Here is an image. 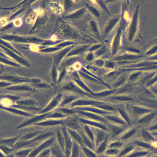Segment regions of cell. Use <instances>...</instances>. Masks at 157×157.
Masks as SVG:
<instances>
[{
    "mask_svg": "<svg viewBox=\"0 0 157 157\" xmlns=\"http://www.w3.org/2000/svg\"><path fill=\"white\" fill-rule=\"evenodd\" d=\"M55 135L56 131L47 130L31 140L18 141L13 147L14 152L22 149L35 147L46 140Z\"/></svg>",
    "mask_w": 157,
    "mask_h": 157,
    "instance_id": "6da1fadb",
    "label": "cell"
},
{
    "mask_svg": "<svg viewBox=\"0 0 157 157\" xmlns=\"http://www.w3.org/2000/svg\"><path fill=\"white\" fill-rule=\"evenodd\" d=\"M109 141L117 140L126 130V126L107 122Z\"/></svg>",
    "mask_w": 157,
    "mask_h": 157,
    "instance_id": "7a4b0ae2",
    "label": "cell"
},
{
    "mask_svg": "<svg viewBox=\"0 0 157 157\" xmlns=\"http://www.w3.org/2000/svg\"><path fill=\"white\" fill-rule=\"evenodd\" d=\"M2 81L10 82L14 84L23 83L26 82H36L41 81L39 78H29L18 76L14 74H7L0 76Z\"/></svg>",
    "mask_w": 157,
    "mask_h": 157,
    "instance_id": "3957f363",
    "label": "cell"
},
{
    "mask_svg": "<svg viewBox=\"0 0 157 157\" xmlns=\"http://www.w3.org/2000/svg\"><path fill=\"white\" fill-rule=\"evenodd\" d=\"M105 101L88 97H81L65 107L73 108L78 107L93 106Z\"/></svg>",
    "mask_w": 157,
    "mask_h": 157,
    "instance_id": "277c9868",
    "label": "cell"
},
{
    "mask_svg": "<svg viewBox=\"0 0 157 157\" xmlns=\"http://www.w3.org/2000/svg\"><path fill=\"white\" fill-rule=\"evenodd\" d=\"M54 110L49 112L39 115H36L29 117L26 119L16 128V129L21 128L26 126L33 125V124L46 119L47 117Z\"/></svg>",
    "mask_w": 157,
    "mask_h": 157,
    "instance_id": "5b68a950",
    "label": "cell"
},
{
    "mask_svg": "<svg viewBox=\"0 0 157 157\" xmlns=\"http://www.w3.org/2000/svg\"><path fill=\"white\" fill-rule=\"evenodd\" d=\"M57 141L56 135L49 138L34 147L28 157H36L43 150L50 148Z\"/></svg>",
    "mask_w": 157,
    "mask_h": 157,
    "instance_id": "8992f818",
    "label": "cell"
},
{
    "mask_svg": "<svg viewBox=\"0 0 157 157\" xmlns=\"http://www.w3.org/2000/svg\"><path fill=\"white\" fill-rule=\"evenodd\" d=\"M2 90L16 92H27L29 94L38 91L37 90L33 88L31 85L23 83L14 84Z\"/></svg>",
    "mask_w": 157,
    "mask_h": 157,
    "instance_id": "52a82bcc",
    "label": "cell"
},
{
    "mask_svg": "<svg viewBox=\"0 0 157 157\" xmlns=\"http://www.w3.org/2000/svg\"><path fill=\"white\" fill-rule=\"evenodd\" d=\"M63 94L62 93L58 92L53 97L46 106L43 109L37 113V115L45 113L54 110L58 106L61 100Z\"/></svg>",
    "mask_w": 157,
    "mask_h": 157,
    "instance_id": "ba28073f",
    "label": "cell"
},
{
    "mask_svg": "<svg viewBox=\"0 0 157 157\" xmlns=\"http://www.w3.org/2000/svg\"><path fill=\"white\" fill-rule=\"evenodd\" d=\"M75 110L77 113V117L104 123H106L107 122L106 120L103 116L86 111Z\"/></svg>",
    "mask_w": 157,
    "mask_h": 157,
    "instance_id": "9c48e42d",
    "label": "cell"
},
{
    "mask_svg": "<svg viewBox=\"0 0 157 157\" xmlns=\"http://www.w3.org/2000/svg\"><path fill=\"white\" fill-rule=\"evenodd\" d=\"M64 137L65 154L66 157H70L73 147V140L68 133L66 127L64 125L60 126Z\"/></svg>",
    "mask_w": 157,
    "mask_h": 157,
    "instance_id": "30bf717a",
    "label": "cell"
},
{
    "mask_svg": "<svg viewBox=\"0 0 157 157\" xmlns=\"http://www.w3.org/2000/svg\"><path fill=\"white\" fill-rule=\"evenodd\" d=\"M47 131L46 130H37L33 128L24 129L20 132L21 135L19 141L27 140H31Z\"/></svg>",
    "mask_w": 157,
    "mask_h": 157,
    "instance_id": "8fae6325",
    "label": "cell"
},
{
    "mask_svg": "<svg viewBox=\"0 0 157 157\" xmlns=\"http://www.w3.org/2000/svg\"><path fill=\"white\" fill-rule=\"evenodd\" d=\"M90 127L94 134L96 148L100 143L105 140L108 132L100 128L91 126Z\"/></svg>",
    "mask_w": 157,
    "mask_h": 157,
    "instance_id": "7c38bea8",
    "label": "cell"
},
{
    "mask_svg": "<svg viewBox=\"0 0 157 157\" xmlns=\"http://www.w3.org/2000/svg\"><path fill=\"white\" fill-rule=\"evenodd\" d=\"M69 117L64 119H48L36 123L33 125L49 127L64 125Z\"/></svg>",
    "mask_w": 157,
    "mask_h": 157,
    "instance_id": "4fadbf2b",
    "label": "cell"
},
{
    "mask_svg": "<svg viewBox=\"0 0 157 157\" xmlns=\"http://www.w3.org/2000/svg\"><path fill=\"white\" fill-rule=\"evenodd\" d=\"M77 117L79 123L81 124H86L90 126L100 128L108 132L106 123L90 120L79 117Z\"/></svg>",
    "mask_w": 157,
    "mask_h": 157,
    "instance_id": "5bb4252c",
    "label": "cell"
},
{
    "mask_svg": "<svg viewBox=\"0 0 157 157\" xmlns=\"http://www.w3.org/2000/svg\"><path fill=\"white\" fill-rule=\"evenodd\" d=\"M66 93V94L63 95L61 100L57 108L65 107L79 98L83 97L73 93Z\"/></svg>",
    "mask_w": 157,
    "mask_h": 157,
    "instance_id": "9a60e30c",
    "label": "cell"
},
{
    "mask_svg": "<svg viewBox=\"0 0 157 157\" xmlns=\"http://www.w3.org/2000/svg\"><path fill=\"white\" fill-rule=\"evenodd\" d=\"M73 109L77 110L89 112L103 116L114 113L103 110L93 106L78 107L74 108Z\"/></svg>",
    "mask_w": 157,
    "mask_h": 157,
    "instance_id": "2e32d148",
    "label": "cell"
},
{
    "mask_svg": "<svg viewBox=\"0 0 157 157\" xmlns=\"http://www.w3.org/2000/svg\"><path fill=\"white\" fill-rule=\"evenodd\" d=\"M107 121L118 124L126 126V123L123 120L117 112L104 116Z\"/></svg>",
    "mask_w": 157,
    "mask_h": 157,
    "instance_id": "e0dca14e",
    "label": "cell"
},
{
    "mask_svg": "<svg viewBox=\"0 0 157 157\" xmlns=\"http://www.w3.org/2000/svg\"><path fill=\"white\" fill-rule=\"evenodd\" d=\"M0 108L12 114L20 116L29 117L34 115L33 114L29 113L21 109L10 106H6L0 105Z\"/></svg>",
    "mask_w": 157,
    "mask_h": 157,
    "instance_id": "ac0fdd59",
    "label": "cell"
},
{
    "mask_svg": "<svg viewBox=\"0 0 157 157\" xmlns=\"http://www.w3.org/2000/svg\"><path fill=\"white\" fill-rule=\"evenodd\" d=\"M64 125L67 128L77 131L81 128V124L78 121L77 117H69Z\"/></svg>",
    "mask_w": 157,
    "mask_h": 157,
    "instance_id": "d6986e66",
    "label": "cell"
},
{
    "mask_svg": "<svg viewBox=\"0 0 157 157\" xmlns=\"http://www.w3.org/2000/svg\"><path fill=\"white\" fill-rule=\"evenodd\" d=\"M120 72L118 70H114L106 73L102 76V80L105 83L110 85L120 75Z\"/></svg>",
    "mask_w": 157,
    "mask_h": 157,
    "instance_id": "ffe728a7",
    "label": "cell"
},
{
    "mask_svg": "<svg viewBox=\"0 0 157 157\" xmlns=\"http://www.w3.org/2000/svg\"><path fill=\"white\" fill-rule=\"evenodd\" d=\"M21 134L19 133L18 135L14 137L1 139L0 145H4L8 147L13 148L16 143L19 140Z\"/></svg>",
    "mask_w": 157,
    "mask_h": 157,
    "instance_id": "44dd1931",
    "label": "cell"
},
{
    "mask_svg": "<svg viewBox=\"0 0 157 157\" xmlns=\"http://www.w3.org/2000/svg\"><path fill=\"white\" fill-rule=\"evenodd\" d=\"M109 142L108 133L105 140L96 148L95 152L98 155H103L107 148Z\"/></svg>",
    "mask_w": 157,
    "mask_h": 157,
    "instance_id": "7402d4cb",
    "label": "cell"
},
{
    "mask_svg": "<svg viewBox=\"0 0 157 157\" xmlns=\"http://www.w3.org/2000/svg\"><path fill=\"white\" fill-rule=\"evenodd\" d=\"M78 131L82 138L84 145L95 152V147L94 144L85 134L82 129L81 126V128Z\"/></svg>",
    "mask_w": 157,
    "mask_h": 157,
    "instance_id": "603a6c76",
    "label": "cell"
},
{
    "mask_svg": "<svg viewBox=\"0 0 157 157\" xmlns=\"http://www.w3.org/2000/svg\"><path fill=\"white\" fill-rule=\"evenodd\" d=\"M14 104L28 106H37L39 104L37 101L33 99L24 98L16 101Z\"/></svg>",
    "mask_w": 157,
    "mask_h": 157,
    "instance_id": "cb8c5ba5",
    "label": "cell"
},
{
    "mask_svg": "<svg viewBox=\"0 0 157 157\" xmlns=\"http://www.w3.org/2000/svg\"><path fill=\"white\" fill-rule=\"evenodd\" d=\"M67 130L72 139L81 147L84 145L82 138L78 131L67 128Z\"/></svg>",
    "mask_w": 157,
    "mask_h": 157,
    "instance_id": "d4e9b609",
    "label": "cell"
},
{
    "mask_svg": "<svg viewBox=\"0 0 157 157\" xmlns=\"http://www.w3.org/2000/svg\"><path fill=\"white\" fill-rule=\"evenodd\" d=\"M54 110L61 112L69 117H76L77 115L76 110L73 108L64 107L57 108Z\"/></svg>",
    "mask_w": 157,
    "mask_h": 157,
    "instance_id": "484cf974",
    "label": "cell"
},
{
    "mask_svg": "<svg viewBox=\"0 0 157 157\" xmlns=\"http://www.w3.org/2000/svg\"><path fill=\"white\" fill-rule=\"evenodd\" d=\"M56 136L58 144L65 153L64 137L61 127L58 128L56 130Z\"/></svg>",
    "mask_w": 157,
    "mask_h": 157,
    "instance_id": "4316f807",
    "label": "cell"
},
{
    "mask_svg": "<svg viewBox=\"0 0 157 157\" xmlns=\"http://www.w3.org/2000/svg\"><path fill=\"white\" fill-rule=\"evenodd\" d=\"M50 148L51 154L56 157H66L65 153L58 144L55 143Z\"/></svg>",
    "mask_w": 157,
    "mask_h": 157,
    "instance_id": "83f0119b",
    "label": "cell"
},
{
    "mask_svg": "<svg viewBox=\"0 0 157 157\" xmlns=\"http://www.w3.org/2000/svg\"><path fill=\"white\" fill-rule=\"evenodd\" d=\"M133 148L132 145L129 143L125 144L116 157H124L128 155Z\"/></svg>",
    "mask_w": 157,
    "mask_h": 157,
    "instance_id": "f1b7e54d",
    "label": "cell"
},
{
    "mask_svg": "<svg viewBox=\"0 0 157 157\" xmlns=\"http://www.w3.org/2000/svg\"><path fill=\"white\" fill-rule=\"evenodd\" d=\"M80 124L81 125L82 129L85 134L95 145L94 134L90 126L86 124Z\"/></svg>",
    "mask_w": 157,
    "mask_h": 157,
    "instance_id": "f546056e",
    "label": "cell"
},
{
    "mask_svg": "<svg viewBox=\"0 0 157 157\" xmlns=\"http://www.w3.org/2000/svg\"><path fill=\"white\" fill-rule=\"evenodd\" d=\"M9 106L18 109L25 111H37L39 112L42 109L37 107V106H28L21 105L15 104H12Z\"/></svg>",
    "mask_w": 157,
    "mask_h": 157,
    "instance_id": "4dcf8cb0",
    "label": "cell"
},
{
    "mask_svg": "<svg viewBox=\"0 0 157 157\" xmlns=\"http://www.w3.org/2000/svg\"><path fill=\"white\" fill-rule=\"evenodd\" d=\"M23 98L22 96L16 95L6 94L0 95V99L7 100L12 102L13 104Z\"/></svg>",
    "mask_w": 157,
    "mask_h": 157,
    "instance_id": "1f68e13d",
    "label": "cell"
},
{
    "mask_svg": "<svg viewBox=\"0 0 157 157\" xmlns=\"http://www.w3.org/2000/svg\"><path fill=\"white\" fill-rule=\"evenodd\" d=\"M34 148H25L13 152L16 157H27Z\"/></svg>",
    "mask_w": 157,
    "mask_h": 157,
    "instance_id": "d6a6232c",
    "label": "cell"
},
{
    "mask_svg": "<svg viewBox=\"0 0 157 157\" xmlns=\"http://www.w3.org/2000/svg\"><path fill=\"white\" fill-rule=\"evenodd\" d=\"M30 85L34 89L38 90H47L51 87V86L46 82H40L30 83Z\"/></svg>",
    "mask_w": 157,
    "mask_h": 157,
    "instance_id": "836d02e7",
    "label": "cell"
},
{
    "mask_svg": "<svg viewBox=\"0 0 157 157\" xmlns=\"http://www.w3.org/2000/svg\"><path fill=\"white\" fill-rule=\"evenodd\" d=\"M73 140V147L71 155L73 157H79L80 151L81 147L78 143L74 140Z\"/></svg>",
    "mask_w": 157,
    "mask_h": 157,
    "instance_id": "e575fe53",
    "label": "cell"
},
{
    "mask_svg": "<svg viewBox=\"0 0 157 157\" xmlns=\"http://www.w3.org/2000/svg\"><path fill=\"white\" fill-rule=\"evenodd\" d=\"M70 117L59 111H54L46 118L48 119H64Z\"/></svg>",
    "mask_w": 157,
    "mask_h": 157,
    "instance_id": "d590c367",
    "label": "cell"
},
{
    "mask_svg": "<svg viewBox=\"0 0 157 157\" xmlns=\"http://www.w3.org/2000/svg\"><path fill=\"white\" fill-rule=\"evenodd\" d=\"M125 144V142L119 140L109 141L107 148H113L121 149Z\"/></svg>",
    "mask_w": 157,
    "mask_h": 157,
    "instance_id": "8d00e7d4",
    "label": "cell"
},
{
    "mask_svg": "<svg viewBox=\"0 0 157 157\" xmlns=\"http://www.w3.org/2000/svg\"><path fill=\"white\" fill-rule=\"evenodd\" d=\"M81 149L86 157H98L95 152L84 145L80 147Z\"/></svg>",
    "mask_w": 157,
    "mask_h": 157,
    "instance_id": "74e56055",
    "label": "cell"
},
{
    "mask_svg": "<svg viewBox=\"0 0 157 157\" xmlns=\"http://www.w3.org/2000/svg\"><path fill=\"white\" fill-rule=\"evenodd\" d=\"M120 149L113 148H107L103 155L109 156L116 157Z\"/></svg>",
    "mask_w": 157,
    "mask_h": 157,
    "instance_id": "f35d334b",
    "label": "cell"
},
{
    "mask_svg": "<svg viewBox=\"0 0 157 157\" xmlns=\"http://www.w3.org/2000/svg\"><path fill=\"white\" fill-rule=\"evenodd\" d=\"M0 151L6 155L10 154L14 151L13 148L2 145H0Z\"/></svg>",
    "mask_w": 157,
    "mask_h": 157,
    "instance_id": "ab89813d",
    "label": "cell"
},
{
    "mask_svg": "<svg viewBox=\"0 0 157 157\" xmlns=\"http://www.w3.org/2000/svg\"><path fill=\"white\" fill-rule=\"evenodd\" d=\"M58 76L56 70H53L48 77L47 79H49L54 84L57 82Z\"/></svg>",
    "mask_w": 157,
    "mask_h": 157,
    "instance_id": "60d3db41",
    "label": "cell"
},
{
    "mask_svg": "<svg viewBox=\"0 0 157 157\" xmlns=\"http://www.w3.org/2000/svg\"><path fill=\"white\" fill-rule=\"evenodd\" d=\"M14 85L13 83L7 81L1 80L0 82V88L2 89Z\"/></svg>",
    "mask_w": 157,
    "mask_h": 157,
    "instance_id": "b9f144b4",
    "label": "cell"
},
{
    "mask_svg": "<svg viewBox=\"0 0 157 157\" xmlns=\"http://www.w3.org/2000/svg\"><path fill=\"white\" fill-rule=\"evenodd\" d=\"M105 66L108 69H113L115 67V65L112 62H108L105 64Z\"/></svg>",
    "mask_w": 157,
    "mask_h": 157,
    "instance_id": "7bdbcfd3",
    "label": "cell"
},
{
    "mask_svg": "<svg viewBox=\"0 0 157 157\" xmlns=\"http://www.w3.org/2000/svg\"><path fill=\"white\" fill-rule=\"evenodd\" d=\"M137 144L139 145L146 147L149 148L150 147V146L148 144H147L144 143L142 142H137Z\"/></svg>",
    "mask_w": 157,
    "mask_h": 157,
    "instance_id": "ee69618b",
    "label": "cell"
},
{
    "mask_svg": "<svg viewBox=\"0 0 157 157\" xmlns=\"http://www.w3.org/2000/svg\"><path fill=\"white\" fill-rule=\"evenodd\" d=\"M96 64L97 66L99 67H102L104 65V63L103 61L100 60L96 62Z\"/></svg>",
    "mask_w": 157,
    "mask_h": 157,
    "instance_id": "f6af8a7d",
    "label": "cell"
},
{
    "mask_svg": "<svg viewBox=\"0 0 157 157\" xmlns=\"http://www.w3.org/2000/svg\"><path fill=\"white\" fill-rule=\"evenodd\" d=\"M6 157H16V156L14 155V152L11 153L10 154L6 155Z\"/></svg>",
    "mask_w": 157,
    "mask_h": 157,
    "instance_id": "bcb514c9",
    "label": "cell"
},
{
    "mask_svg": "<svg viewBox=\"0 0 157 157\" xmlns=\"http://www.w3.org/2000/svg\"><path fill=\"white\" fill-rule=\"evenodd\" d=\"M79 157H86L82 151L81 150L80 151Z\"/></svg>",
    "mask_w": 157,
    "mask_h": 157,
    "instance_id": "7dc6e473",
    "label": "cell"
},
{
    "mask_svg": "<svg viewBox=\"0 0 157 157\" xmlns=\"http://www.w3.org/2000/svg\"><path fill=\"white\" fill-rule=\"evenodd\" d=\"M0 157H6V156L0 151Z\"/></svg>",
    "mask_w": 157,
    "mask_h": 157,
    "instance_id": "c3c4849f",
    "label": "cell"
},
{
    "mask_svg": "<svg viewBox=\"0 0 157 157\" xmlns=\"http://www.w3.org/2000/svg\"><path fill=\"white\" fill-rule=\"evenodd\" d=\"M98 157H112L106 156L104 155H98Z\"/></svg>",
    "mask_w": 157,
    "mask_h": 157,
    "instance_id": "681fc988",
    "label": "cell"
},
{
    "mask_svg": "<svg viewBox=\"0 0 157 157\" xmlns=\"http://www.w3.org/2000/svg\"><path fill=\"white\" fill-rule=\"evenodd\" d=\"M49 157H56L53 155H52V154L50 155Z\"/></svg>",
    "mask_w": 157,
    "mask_h": 157,
    "instance_id": "f907efd6",
    "label": "cell"
},
{
    "mask_svg": "<svg viewBox=\"0 0 157 157\" xmlns=\"http://www.w3.org/2000/svg\"><path fill=\"white\" fill-rule=\"evenodd\" d=\"M70 157H72V156L71 155Z\"/></svg>",
    "mask_w": 157,
    "mask_h": 157,
    "instance_id": "816d5d0a",
    "label": "cell"
},
{
    "mask_svg": "<svg viewBox=\"0 0 157 157\" xmlns=\"http://www.w3.org/2000/svg\"></svg>",
    "mask_w": 157,
    "mask_h": 157,
    "instance_id": "f5cc1de1",
    "label": "cell"
}]
</instances>
